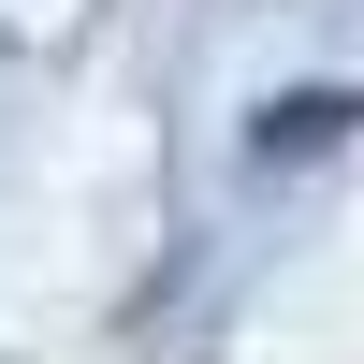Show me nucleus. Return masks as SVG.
<instances>
[{"label": "nucleus", "instance_id": "f257e3e1", "mask_svg": "<svg viewBox=\"0 0 364 364\" xmlns=\"http://www.w3.org/2000/svg\"><path fill=\"white\" fill-rule=\"evenodd\" d=\"M350 132V87H291V102H262V161H306V146Z\"/></svg>", "mask_w": 364, "mask_h": 364}]
</instances>
